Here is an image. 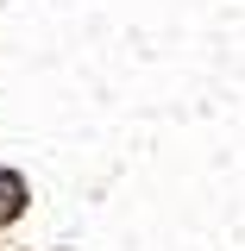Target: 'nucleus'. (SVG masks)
Listing matches in <instances>:
<instances>
[{
    "instance_id": "f257e3e1",
    "label": "nucleus",
    "mask_w": 245,
    "mask_h": 251,
    "mask_svg": "<svg viewBox=\"0 0 245 251\" xmlns=\"http://www.w3.org/2000/svg\"><path fill=\"white\" fill-rule=\"evenodd\" d=\"M13 214H19V176L0 170V220H13Z\"/></svg>"
}]
</instances>
